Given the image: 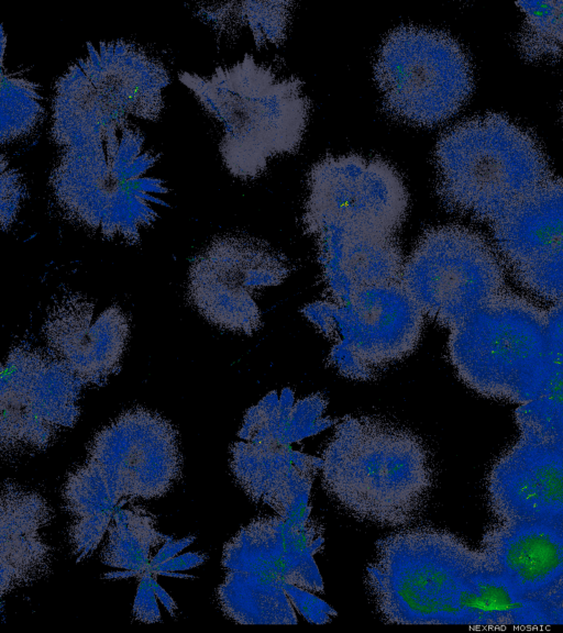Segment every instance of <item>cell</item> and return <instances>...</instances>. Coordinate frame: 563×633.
<instances>
[{
  "label": "cell",
  "instance_id": "obj_23",
  "mask_svg": "<svg viewBox=\"0 0 563 633\" xmlns=\"http://www.w3.org/2000/svg\"><path fill=\"white\" fill-rule=\"evenodd\" d=\"M292 5L290 1L198 2L192 4V11L220 38L232 37L249 27L261 47L284 42Z\"/></svg>",
  "mask_w": 563,
  "mask_h": 633
},
{
  "label": "cell",
  "instance_id": "obj_31",
  "mask_svg": "<svg viewBox=\"0 0 563 633\" xmlns=\"http://www.w3.org/2000/svg\"><path fill=\"white\" fill-rule=\"evenodd\" d=\"M286 592L296 611L311 623L323 624L336 615V611L327 602L316 597L312 591L295 585H287Z\"/></svg>",
  "mask_w": 563,
  "mask_h": 633
},
{
  "label": "cell",
  "instance_id": "obj_3",
  "mask_svg": "<svg viewBox=\"0 0 563 633\" xmlns=\"http://www.w3.org/2000/svg\"><path fill=\"white\" fill-rule=\"evenodd\" d=\"M159 155L131 126L62 148L49 185L64 215L108 240L136 244L165 206L166 181L147 176Z\"/></svg>",
  "mask_w": 563,
  "mask_h": 633
},
{
  "label": "cell",
  "instance_id": "obj_30",
  "mask_svg": "<svg viewBox=\"0 0 563 633\" xmlns=\"http://www.w3.org/2000/svg\"><path fill=\"white\" fill-rule=\"evenodd\" d=\"M528 606L532 625H563V571L551 587Z\"/></svg>",
  "mask_w": 563,
  "mask_h": 633
},
{
  "label": "cell",
  "instance_id": "obj_1",
  "mask_svg": "<svg viewBox=\"0 0 563 633\" xmlns=\"http://www.w3.org/2000/svg\"><path fill=\"white\" fill-rule=\"evenodd\" d=\"M181 475L177 431L161 414L134 408L97 432L85 462L67 475L63 487L76 562L95 552L118 509L164 497Z\"/></svg>",
  "mask_w": 563,
  "mask_h": 633
},
{
  "label": "cell",
  "instance_id": "obj_33",
  "mask_svg": "<svg viewBox=\"0 0 563 633\" xmlns=\"http://www.w3.org/2000/svg\"><path fill=\"white\" fill-rule=\"evenodd\" d=\"M153 573L146 571L140 576V582L133 603V615L144 623L161 621V611L157 604V596L152 586Z\"/></svg>",
  "mask_w": 563,
  "mask_h": 633
},
{
  "label": "cell",
  "instance_id": "obj_4",
  "mask_svg": "<svg viewBox=\"0 0 563 633\" xmlns=\"http://www.w3.org/2000/svg\"><path fill=\"white\" fill-rule=\"evenodd\" d=\"M178 79L222 124L219 151L232 176L255 178L273 156L298 149L310 111L301 79L279 78L251 54L210 76L180 71Z\"/></svg>",
  "mask_w": 563,
  "mask_h": 633
},
{
  "label": "cell",
  "instance_id": "obj_25",
  "mask_svg": "<svg viewBox=\"0 0 563 633\" xmlns=\"http://www.w3.org/2000/svg\"><path fill=\"white\" fill-rule=\"evenodd\" d=\"M454 624L532 625L526 600L504 578L485 570L471 578L457 604Z\"/></svg>",
  "mask_w": 563,
  "mask_h": 633
},
{
  "label": "cell",
  "instance_id": "obj_39",
  "mask_svg": "<svg viewBox=\"0 0 563 633\" xmlns=\"http://www.w3.org/2000/svg\"><path fill=\"white\" fill-rule=\"evenodd\" d=\"M562 120H563V103H562Z\"/></svg>",
  "mask_w": 563,
  "mask_h": 633
},
{
  "label": "cell",
  "instance_id": "obj_35",
  "mask_svg": "<svg viewBox=\"0 0 563 633\" xmlns=\"http://www.w3.org/2000/svg\"><path fill=\"white\" fill-rule=\"evenodd\" d=\"M206 555L199 553H186L179 556H175L163 564L158 565L154 569V574H162L169 571H180L191 569L205 563Z\"/></svg>",
  "mask_w": 563,
  "mask_h": 633
},
{
  "label": "cell",
  "instance_id": "obj_29",
  "mask_svg": "<svg viewBox=\"0 0 563 633\" xmlns=\"http://www.w3.org/2000/svg\"><path fill=\"white\" fill-rule=\"evenodd\" d=\"M0 173V219L2 230L7 231L16 219L26 188L22 175L9 165L4 155H1Z\"/></svg>",
  "mask_w": 563,
  "mask_h": 633
},
{
  "label": "cell",
  "instance_id": "obj_12",
  "mask_svg": "<svg viewBox=\"0 0 563 633\" xmlns=\"http://www.w3.org/2000/svg\"><path fill=\"white\" fill-rule=\"evenodd\" d=\"M289 273L286 257L266 243L241 235L219 236L190 265L188 299L213 325L252 335L262 326L254 293L282 284Z\"/></svg>",
  "mask_w": 563,
  "mask_h": 633
},
{
  "label": "cell",
  "instance_id": "obj_15",
  "mask_svg": "<svg viewBox=\"0 0 563 633\" xmlns=\"http://www.w3.org/2000/svg\"><path fill=\"white\" fill-rule=\"evenodd\" d=\"M330 302L324 336L347 345L375 376L416 349L424 314L401 280L356 290L343 304Z\"/></svg>",
  "mask_w": 563,
  "mask_h": 633
},
{
  "label": "cell",
  "instance_id": "obj_36",
  "mask_svg": "<svg viewBox=\"0 0 563 633\" xmlns=\"http://www.w3.org/2000/svg\"><path fill=\"white\" fill-rule=\"evenodd\" d=\"M195 541L194 536H187L178 541L170 540L164 543V545L157 551L153 556L151 562V571L154 574V569L163 564L164 562L175 557L184 548L189 546Z\"/></svg>",
  "mask_w": 563,
  "mask_h": 633
},
{
  "label": "cell",
  "instance_id": "obj_22",
  "mask_svg": "<svg viewBox=\"0 0 563 633\" xmlns=\"http://www.w3.org/2000/svg\"><path fill=\"white\" fill-rule=\"evenodd\" d=\"M0 502V590L4 599L51 573L53 547L43 530L51 524L53 511L38 492L10 480L2 484Z\"/></svg>",
  "mask_w": 563,
  "mask_h": 633
},
{
  "label": "cell",
  "instance_id": "obj_14",
  "mask_svg": "<svg viewBox=\"0 0 563 633\" xmlns=\"http://www.w3.org/2000/svg\"><path fill=\"white\" fill-rule=\"evenodd\" d=\"M490 226L517 282L538 298L563 301V180L551 178Z\"/></svg>",
  "mask_w": 563,
  "mask_h": 633
},
{
  "label": "cell",
  "instance_id": "obj_18",
  "mask_svg": "<svg viewBox=\"0 0 563 633\" xmlns=\"http://www.w3.org/2000/svg\"><path fill=\"white\" fill-rule=\"evenodd\" d=\"M130 334L128 315L118 306L96 314L95 303L74 292L57 299L43 323L49 353L87 386H102L121 367Z\"/></svg>",
  "mask_w": 563,
  "mask_h": 633
},
{
  "label": "cell",
  "instance_id": "obj_37",
  "mask_svg": "<svg viewBox=\"0 0 563 633\" xmlns=\"http://www.w3.org/2000/svg\"><path fill=\"white\" fill-rule=\"evenodd\" d=\"M152 586L155 590V593L158 600L163 603V606L167 609L170 615H175V611L177 609L176 602L173 598L165 591L159 584L156 581L154 577H152Z\"/></svg>",
  "mask_w": 563,
  "mask_h": 633
},
{
  "label": "cell",
  "instance_id": "obj_6",
  "mask_svg": "<svg viewBox=\"0 0 563 633\" xmlns=\"http://www.w3.org/2000/svg\"><path fill=\"white\" fill-rule=\"evenodd\" d=\"M324 543L314 519L258 518L243 526L223 548V582L218 600L239 624H296L287 585L323 590L314 555Z\"/></svg>",
  "mask_w": 563,
  "mask_h": 633
},
{
  "label": "cell",
  "instance_id": "obj_9",
  "mask_svg": "<svg viewBox=\"0 0 563 633\" xmlns=\"http://www.w3.org/2000/svg\"><path fill=\"white\" fill-rule=\"evenodd\" d=\"M374 77L386 112L418 126L453 116L474 88L463 46L446 32L417 25H400L386 35Z\"/></svg>",
  "mask_w": 563,
  "mask_h": 633
},
{
  "label": "cell",
  "instance_id": "obj_34",
  "mask_svg": "<svg viewBox=\"0 0 563 633\" xmlns=\"http://www.w3.org/2000/svg\"><path fill=\"white\" fill-rule=\"evenodd\" d=\"M549 359L563 365V301L548 310Z\"/></svg>",
  "mask_w": 563,
  "mask_h": 633
},
{
  "label": "cell",
  "instance_id": "obj_16",
  "mask_svg": "<svg viewBox=\"0 0 563 633\" xmlns=\"http://www.w3.org/2000/svg\"><path fill=\"white\" fill-rule=\"evenodd\" d=\"M238 437L230 449V467L244 492L282 518H311V488L321 457L295 449L294 443L246 415Z\"/></svg>",
  "mask_w": 563,
  "mask_h": 633
},
{
  "label": "cell",
  "instance_id": "obj_13",
  "mask_svg": "<svg viewBox=\"0 0 563 633\" xmlns=\"http://www.w3.org/2000/svg\"><path fill=\"white\" fill-rule=\"evenodd\" d=\"M302 216L307 233L336 224L395 235L407 216L409 193L398 170L378 157L327 156L308 174Z\"/></svg>",
  "mask_w": 563,
  "mask_h": 633
},
{
  "label": "cell",
  "instance_id": "obj_32",
  "mask_svg": "<svg viewBox=\"0 0 563 633\" xmlns=\"http://www.w3.org/2000/svg\"><path fill=\"white\" fill-rule=\"evenodd\" d=\"M328 362L342 376L350 379L369 380L375 377L352 349L340 341L333 342Z\"/></svg>",
  "mask_w": 563,
  "mask_h": 633
},
{
  "label": "cell",
  "instance_id": "obj_28",
  "mask_svg": "<svg viewBox=\"0 0 563 633\" xmlns=\"http://www.w3.org/2000/svg\"><path fill=\"white\" fill-rule=\"evenodd\" d=\"M515 418L519 433L549 442L563 434V365L549 359L534 396L518 406Z\"/></svg>",
  "mask_w": 563,
  "mask_h": 633
},
{
  "label": "cell",
  "instance_id": "obj_5",
  "mask_svg": "<svg viewBox=\"0 0 563 633\" xmlns=\"http://www.w3.org/2000/svg\"><path fill=\"white\" fill-rule=\"evenodd\" d=\"M434 164L443 207L489 224L554 177L534 135L499 113L446 130L435 144Z\"/></svg>",
  "mask_w": 563,
  "mask_h": 633
},
{
  "label": "cell",
  "instance_id": "obj_10",
  "mask_svg": "<svg viewBox=\"0 0 563 633\" xmlns=\"http://www.w3.org/2000/svg\"><path fill=\"white\" fill-rule=\"evenodd\" d=\"M401 284L424 316L449 330L506 291L496 248L460 224L422 233L405 259Z\"/></svg>",
  "mask_w": 563,
  "mask_h": 633
},
{
  "label": "cell",
  "instance_id": "obj_19",
  "mask_svg": "<svg viewBox=\"0 0 563 633\" xmlns=\"http://www.w3.org/2000/svg\"><path fill=\"white\" fill-rule=\"evenodd\" d=\"M316 238L325 299L345 303L365 287L401 280L405 259L396 235L325 224Z\"/></svg>",
  "mask_w": 563,
  "mask_h": 633
},
{
  "label": "cell",
  "instance_id": "obj_7",
  "mask_svg": "<svg viewBox=\"0 0 563 633\" xmlns=\"http://www.w3.org/2000/svg\"><path fill=\"white\" fill-rule=\"evenodd\" d=\"M482 570L479 549L452 532L405 528L376 543L365 580L387 623L454 624L465 588Z\"/></svg>",
  "mask_w": 563,
  "mask_h": 633
},
{
  "label": "cell",
  "instance_id": "obj_26",
  "mask_svg": "<svg viewBox=\"0 0 563 633\" xmlns=\"http://www.w3.org/2000/svg\"><path fill=\"white\" fill-rule=\"evenodd\" d=\"M523 13L518 48L528 62H548L563 55V1H519Z\"/></svg>",
  "mask_w": 563,
  "mask_h": 633
},
{
  "label": "cell",
  "instance_id": "obj_8",
  "mask_svg": "<svg viewBox=\"0 0 563 633\" xmlns=\"http://www.w3.org/2000/svg\"><path fill=\"white\" fill-rule=\"evenodd\" d=\"M448 355L476 393L523 404L549 364L548 310L505 291L450 330Z\"/></svg>",
  "mask_w": 563,
  "mask_h": 633
},
{
  "label": "cell",
  "instance_id": "obj_17",
  "mask_svg": "<svg viewBox=\"0 0 563 633\" xmlns=\"http://www.w3.org/2000/svg\"><path fill=\"white\" fill-rule=\"evenodd\" d=\"M486 495L498 522L563 524V451L519 433L493 463Z\"/></svg>",
  "mask_w": 563,
  "mask_h": 633
},
{
  "label": "cell",
  "instance_id": "obj_20",
  "mask_svg": "<svg viewBox=\"0 0 563 633\" xmlns=\"http://www.w3.org/2000/svg\"><path fill=\"white\" fill-rule=\"evenodd\" d=\"M478 549L485 571L504 578L528 603L563 571V524L498 522Z\"/></svg>",
  "mask_w": 563,
  "mask_h": 633
},
{
  "label": "cell",
  "instance_id": "obj_21",
  "mask_svg": "<svg viewBox=\"0 0 563 633\" xmlns=\"http://www.w3.org/2000/svg\"><path fill=\"white\" fill-rule=\"evenodd\" d=\"M77 60L102 97L125 116L156 121L169 82L165 66L139 45L123 40L87 43Z\"/></svg>",
  "mask_w": 563,
  "mask_h": 633
},
{
  "label": "cell",
  "instance_id": "obj_11",
  "mask_svg": "<svg viewBox=\"0 0 563 633\" xmlns=\"http://www.w3.org/2000/svg\"><path fill=\"white\" fill-rule=\"evenodd\" d=\"M86 387L52 353L13 347L1 369L0 448L3 460L42 452L80 414Z\"/></svg>",
  "mask_w": 563,
  "mask_h": 633
},
{
  "label": "cell",
  "instance_id": "obj_38",
  "mask_svg": "<svg viewBox=\"0 0 563 633\" xmlns=\"http://www.w3.org/2000/svg\"><path fill=\"white\" fill-rule=\"evenodd\" d=\"M551 443L555 444L560 449L563 451V434L554 441H551Z\"/></svg>",
  "mask_w": 563,
  "mask_h": 633
},
{
  "label": "cell",
  "instance_id": "obj_2",
  "mask_svg": "<svg viewBox=\"0 0 563 633\" xmlns=\"http://www.w3.org/2000/svg\"><path fill=\"white\" fill-rule=\"evenodd\" d=\"M321 460L330 498L354 519L380 526L417 521L434 487L433 462L422 438L376 417L338 422Z\"/></svg>",
  "mask_w": 563,
  "mask_h": 633
},
{
  "label": "cell",
  "instance_id": "obj_24",
  "mask_svg": "<svg viewBox=\"0 0 563 633\" xmlns=\"http://www.w3.org/2000/svg\"><path fill=\"white\" fill-rule=\"evenodd\" d=\"M107 533L108 540L101 553L102 563L135 571L139 577L151 571L152 551L174 540L161 533L156 528V517L140 506L118 509Z\"/></svg>",
  "mask_w": 563,
  "mask_h": 633
},
{
  "label": "cell",
  "instance_id": "obj_27",
  "mask_svg": "<svg viewBox=\"0 0 563 633\" xmlns=\"http://www.w3.org/2000/svg\"><path fill=\"white\" fill-rule=\"evenodd\" d=\"M1 144H9L32 133L45 109L40 86L20 75L7 73L1 63Z\"/></svg>",
  "mask_w": 563,
  "mask_h": 633
}]
</instances>
